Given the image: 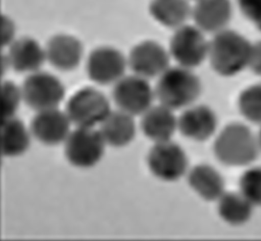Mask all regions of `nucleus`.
Here are the masks:
<instances>
[{"instance_id":"4468645a","label":"nucleus","mask_w":261,"mask_h":241,"mask_svg":"<svg viewBox=\"0 0 261 241\" xmlns=\"http://www.w3.org/2000/svg\"><path fill=\"white\" fill-rule=\"evenodd\" d=\"M8 66L20 74H31L41 70L46 62L45 47L31 37L16 38L7 47Z\"/></svg>"},{"instance_id":"393cba45","label":"nucleus","mask_w":261,"mask_h":241,"mask_svg":"<svg viewBox=\"0 0 261 241\" xmlns=\"http://www.w3.org/2000/svg\"><path fill=\"white\" fill-rule=\"evenodd\" d=\"M2 115L3 119L16 116L22 101L20 86L11 81H5L1 84Z\"/></svg>"},{"instance_id":"5701e85b","label":"nucleus","mask_w":261,"mask_h":241,"mask_svg":"<svg viewBox=\"0 0 261 241\" xmlns=\"http://www.w3.org/2000/svg\"><path fill=\"white\" fill-rule=\"evenodd\" d=\"M238 106L245 118L261 125V84L245 89L240 95Z\"/></svg>"},{"instance_id":"9d476101","label":"nucleus","mask_w":261,"mask_h":241,"mask_svg":"<svg viewBox=\"0 0 261 241\" xmlns=\"http://www.w3.org/2000/svg\"><path fill=\"white\" fill-rule=\"evenodd\" d=\"M208 45L203 31L197 26L184 25L175 29L169 51L178 66L192 69L208 58Z\"/></svg>"},{"instance_id":"cd10ccee","label":"nucleus","mask_w":261,"mask_h":241,"mask_svg":"<svg viewBox=\"0 0 261 241\" xmlns=\"http://www.w3.org/2000/svg\"><path fill=\"white\" fill-rule=\"evenodd\" d=\"M257 140H258L259 147H260V150L261 151V129L260 133H259L258 136H257Z\"/></svg>"},{"instance_id":"a878e982","label":"nucleus","mask_w":261,"mask_h":241,"mask_svg":"<svg viewBox=\"0 0 261 241\" xmlns=\"http://www.w3.org/2000/svg\"><path fill=\"white\" fill-rule=\"evenodd\" d=\"M245 16L261 31V0H238Z\"/></svg>"},{"instance_id":"2eb2a0df","label":"nucleus","mask_w":261,"mask_h":241,"mask_svg":"<svg viewBox=\"0 0 261 241\" xmlns=\"http://www.w3.org/2000/svg\"><path fill=\"white\" fill-rule=\"evenodd\" d=\"M178 130L184 136L195 141L211 138L218 125L215 112L205 105H191L177 118Z\"/></svg>"},{"instance_id":"7ed1b4c3","label":"nucleus","mask_w":261,"mask_h":241,"mask_svg":"<svg viewBox=\"0 0 261 241\" xmlns=\"http://www.w3.org/2000/svg\"><path fill=\"white\" fill-rule=\"evenodd\" d=\"M215 156L228 167L249 165L258 156V140L246 125L231 123L219 133L214 145Z\"/></svg>"},{"instance_id":"1a4fd4ad","label":"nucleus","mask_w":261,"mask_h":241,"mask_svg":"<svg viewBox=\"0 0 261 241\" xmlns=\"http://www.w3.org/2000/svg\"><path fill=\"white\" fill-rule=\"evenodd\" d=\"M147 165L156 178L174 182L187 173L189 161L184 150L171 140L154 143L147 156Z\"/></svg>"},{"instance_id":"39448f33","label":"nucleus","mask_w":261,"mask_h":241,"mask_svg":"<svg viewBox=\"0 0 261 241\" xmlns=\"http://www.w3.org/2000/svg\"><path fill=\"white\" fill-rule=\"evenodd\" d=\"M22 102L34 112L58 108L64 100V84L55 74L39 71L26 76L21 85Z\"/></svg>"},{"instance_id":"ddd939ff","label":"nucleus","mask_w":261,"mask_h":241,"mask_svg":"<svg viewBox=\"0 0 261 241\" xmlns=\"http://www.w3.org/2000/svg\"><path fill=\"white\" fill-rule=\"evenodd\" d=\"M44 47L46 62L62 72H70L77 68L84 57L83 42L71 34H55Z\"/></svg>"},{"instance_id":"4be33fe9","label":"nucleus","mask_w":261,"mask_h":241,"mask_svg":"<svg viewBox=\"0 0 261 241\" xmlns=\"http://www.w3.org/2000/svg\"><path fill=\"white\" fill-rule=\"evenodd\" d=\"M218 202V214L228 224L241 226L252 217L254 206L241 192H225Z\"/></svg>"},{"instance_id":"423d86ee","label":"nucleus","mask_w":261,"mask_h":241,"mask_svg":"<svg viewBox=\"0 0 261 241\" xmlns=\"http://www.w3.org/2000/svg\"><path fill=\"white\" fill-rule=\"evenodd\" d=\"M106 146L99 129L76 127L64 142L65 157L73 167L89 169L103 157Z\"/></svg>"},{"instance_id":"a211bd4d","label":"nucleus","mask_w":261,"mask_h":241,"mask_svg":"<svg viewBox=\"0 0 261 241\" xmlns=\"http://www.w3.org/2000/svg\"><path fill=\"white\" fill-rule=\"evenodd\" d=\"M99 131L108 146L114 148L128 146L136 136L135 117L119 109L112 110L99 125Z\"/></svg>"},{"instance_id":"6ab92c4d","label":"nucleus","mask_w":261,"mask_h":241,"mask_svg":"<svg viewBox=\"0 0 261 241\" xmlns=\"http://www.w3.org/2000/svg\"><path fill=\"white\" fill-rule=\"evenodd\" d=\"M30 129L17 117L3 119L1 125V152L6 157L22 155L29 149L31 143Z\"/></svg>"},{"instance_id":"f03ea898","label":"nucleus","mask_w":261,"mask_h":241,"mask_svg":"<svg viewBox=\"0 0 261 241\" xmlns=\"http://www.w3.org/2000/svg\"><path fill=\"white\" fill-rule=\"evenodd\" d=\"M251 49L252 44L241 34L224 29L210 42L208 58L218 74L234 76L249 66Z\"/></svg>"},{"instance_id":"9b49d317","label":"nucleus","mask_w":261,"mask_h":241,"mask_svg":"<svg viewBox=\"0 0 261 241\" xmlns=\"http://www.w3.org/2000/svg\"><path fill=\"white\" fill-rule=\"evenodd\" d=\"M170 58L169 50L159 42L145 40L132 48L127 60L133 74L149 79L159 77L170 67Z\"/></svg>"},{"instance_id":"20e7f679","label":"nucleus","mask_w":261,"mask_h":241,"mask_svg":"<svg viewBox=\"0 0 261 241\" xmlns=\"http://www.w3.org/2000/svg\"><path fill=\"white\" fill-rule=\"evenodd\" d=\"M111 104L103 92L86 86L73 93L65 104V112L75 127L94 128L110 113Z\"/></svg>"},{"instance_id":"aec40b11","label":"nucleus","mask_w":261,"mask_h":241,"mask_svg":"<svg viewBox=\"0 0 261 241\" xmlns=\"http://www.w3.org/2000/svg\"><path fill=\"white\" fill-rule=\"evenodd\" d=\"M191 188L207 201H215L225 193V182L219 172L208 165L196 166L188 174Z\"/></svg>"},{"instance_id":"dca6fc26","label":"nucleus","mask_w":261,"mask_h":241,"mask_svg":"<svg viewBox=\"0 0 261 241\" xmlns=\"http://www.w3.org/2000/svg\"><path fill=\"white\" fill-rule=\"evenodd\" d=\"M140 127L145 136L154 143L171 141L178 129L174 111L161 104L152 105L142 115Z\"/></svg>"},{"instance_id":"0eeeda50","label":"nucleus","mask_w":261,"mask_h":241,"mask_svg":"<svg viewBox=\"0 0 261 241\" xmlns=\"http://www.w3.org/2000/svg\"><path fill=\"white\" fill-rule=\"evenodd\" d=\"M113 86L112 100L119 110L133 117L142 116L152 106L154 89L146 78L135 74L125 75Z\"/></svg>"},{"instance_id":"6e6552de","label":"nucleus","mask_w":261,"mask_h":241,"mask_svg":"<svg viewBox=\"0 0 261 241\" xmlns=\"http://www.w3.org/2000/svg\"><path fill=\"white\" fill-rule=\"evenodd\" d=\"M128 60L121 50L110 45H100L91 50L86 61L90 81L99 86L114 85L125 75Z\"/></svg>"},{"instance_id":"bb28decb","label":"nucleus","mask_w":261,"mask_h":241,"mask_svg":"<svg viewBox=\"0 0 261 241\" xmlns=\"http://www.w3.org/2000/svg\"><path fill=\"white\" fill-rule=\"evenodd\" d=\"M249 67L256 74L261 76V41L252 45Z\"/></svg>"},{"instance_id":"f3484780","label":"nucleus","mask_w":261,"mask_h":241,"mask_svg":"<svg viewBox=\"0 0 261 241\" xmlns=\"http://www.w3.org/2000/svg\"><path fill=\"white\" fill-rule=\"evenodd\" d=\"M192 16L196 26L203 32L217 34L226 29L231 17L229 0H199Z\"/></svg>"},{"instance_id":"f8f14e48","label":"nucleus","mask_w":261,"mask_h":241,"mask_svg":"<svg viewBox=\"0 0 261 241\" xmlns=\"http://www.w3.org/2000/svg\"><path fill=\"white\" fill-rule=\"evenodd\" d=\"M71 125L65 111L54 108L36 112L29 129L33 138L42 144L55 146L64 143Z\"/></svg>"},{"instance_id":"412c9836","label":"nucleus","mask_w":261,"mask_h":241,"mask_svg":"<svg viewBox=\"0 0 261 241\" xmlns=\"http://www.w3.org/2000/svg\"><path fill=\"white\" fill-rule=\"evenodd\" d=\"M149 11L161 25L177 29L186 25L192 9L188 0H152Z\"/></svg>"},{"instance_id":"b1692460","label":"nucleus","mask_w":261,"mask_h":241,"mask_svg":"<svg viewBox=\"0 0 261 241\" xmlns=\"http://www.w3.org/2000/svg\"><path fill=\"white\" fill-rule=\"evenodd\" d=\"M240 192L254 206H261V167L251 168L241 176Z\"/></svg>"},{"instance_id":"f257e3e1","label":"nucleus","mask_w":261,"mask_h":241,"mask_svg":"<svg viewBox=\"0 0 261 241\" xmlns=\"http://www.w3.org/2000/svg\"><path fill=\"white\" fill-rule=\"evenodd\" d=\"M201 90V83L192 69L170 66L158 77L155 98L161 105L175 111L193 105Z\"/></svg>"},{"instance_id":"c85d7f7f","label":"nucleus","mask_w":261,"mask_h":241,"mask_svg":"<svg viewBox=\"0 0 261 241\" xmlns=\"http://www.w3.org/2000/svg\"><path fill=\"white\" fill-rule=\"evenodd\" d=\"M196 1H197H197H199V0H196Z\"/></svg>"}]
</instances>
